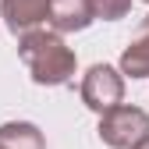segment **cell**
Returning <instances> with one entry per match:
<instances>
[{"label": "cell", "instance_id": "obj_1", "mask_svg": "<svg viewBox=\"0 0 149 149\" xmlns=\"http://www.w3.org/2000/svg\"><path fill=\"white\" fill-rule=\"evenodd\" d=\"M18 57L25 61L36 85H68L78 68L74 50L50 29H32L18 36Z\"/></svg>", "mask_w": 149, "mask_h": 149}, {"label": "cell", "instance_id": "obj_2", "mask_svg": "<svg viewBox=\"0 0 149 149\" xmlns=\"http://www.w3.org/2000/svg\"><path fill=\"white\" fill-rule=\"evenodd\" d=\"M100 139L110 146V149H135L139 142L149 139V114L142 107H114L100 114Z\"/></svg>", "mask_w": 149, "mask_h": 149}, {"label": "cell", "instance_id": "obj_3", "mask_svg": "<svg viewBox=\"0 0 149 149\" xmlns=\"http://www.w3.org/2000/svg\"><path fill=\"white\" fill-rule=\"evenodd\" d=\"M78 92H82V103L89 110L107 114V110L121 107V100H124V78H121V71H114L110 64H92L85 71Z\"/></svg>", "mask_w": 149, "mask_h": 149}, {"label": "cell", "instance_id": "obj_4", "mask_svg": "<svg viewBox=\"0 0 149 149\" xmlns=\"http://www.w3.org/2000/svg\"><path fill=\"white\" fill-rule=\"evenodd\" d=\"M0 14L14 36H25L50 18V0H0Z\"/></svg>", "mask_w": 149, "mask_h": 149}, {"label": "cell", "instance_id": "obj_5", "mask_svg": "<svg viewBox=\"0 0 149 149\" xmlns=\"http://www.w3.org/2000/svg\"><path fill=\"white\" fill-rule=\"evenodd\" d=\"M46 22H50V32H57V36L82 32V29L92 25V11H89L85 0H50V18Z\"/></svg>", "mask_w": 149, "mask_h": 149}, {"label": "cell", "instance_id": "obj_6", "mask_svg": "<svg viewBox=\"0 0 149 149\" xmlns=\"http://www.w3.org/2000/svg\"><path fill=\"white\" fill-rule=\"evenodd\" d=\"M121 74H132V78H149V14L139 22V32L132 46L121 53Z\"/></svg>", "mask_w": 149, "mask_h": 149}, {"label": "cell", "instance_id": "obj_7", "mask_svg": "<svg viewBox=\"0 0 149 149\" xmlns=\"http://www.w3.org/2000/svg\"><path fill=\"white\" fill-rule=\"evenodd\" d=\"M0 146L4 149H46L39 128L29 124V121H11V124H0Z\"/></svg>", "mask_w": 149, "mask_h": 149}, {"label": "cell", "instance_id": "obj_8", "mask_svg": "<svg viewBox=\"0 0 149 149\" xmlns=\"http://www.w3.org/2000/svg\"><path fill=\"white\" fill-rule=\"evenodd\" d=\"M89 11H92V22L103 18V22H117L132 11V0H85Z\"/></svg>", "mask_w": 149, "mask_h": 149}, {"label": "cell", "instance_id": "obj_9", "mask_svg": "<svg viewBox=\"0 0 149 149\" xmlns=\"http://www.w3.org/2000/svg\"><path fill=\"white\" fill-rule=\"evenodd\" d=\"M135 149H149V139H146V142H139V146H135Z\"/></svg>", "mask_w": 149, "mask_h": 149}, {"label": "cell", "instance_id": "obj_10", "mask_svg": "<svg viewBox=\"0 0 149 149\" xmlns=\"http://www.w3.org/2000/svg\"><path fill=\"white\" fill-rule=\"evenodd\" d=\"M0 149H4V146H0Z\"/></svg>", "mask_w": 149, "mask_h": 149}, {"label": "cell", "instance_id": "obj_11", "mask_svg": "<svg viewBox=\"0 0 149 149\" xmlns=\"http://www.w3.org/2000/svg\"><path fill=\"white\" fill-rule=\"evenodd\" d=\"M146 4H149V0H146Z\"/></svg>", "mask_w": 149, "mask_h": 149}]
</instances>
